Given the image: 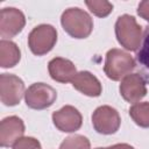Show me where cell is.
<instances>
[{
  "label": "cell",
  "instance_id": "17",
  "mask_svg": "<svg viewBox=\"0 0 149 149\" xmlns=\"http://www.w3.org/2000/svg\"><path fill=\"white\" fill-rule=\"evenodd\" d=\"M136 58L141 65L149 70V26L144 30V35L142 37V42L140 45V50L137 51Z\"/></svg>",
  "mask_w": 149,
  "mask_h": 149
},
{
  "label": "cell",
  "instance_id": "5",
  "mask_svg": "<svg viewBox=\"0 0 149 149\" xmlns=\"http://www.w3.org/2000/svg\"><path fill=\"white\" fill-rule=\"evenodd\" d=\"M56 98V90L44 83L33 84L24 93L26 104L33 109H44L47 107H50L55 102Z\"/></svg>",
  "mask_w": 149,
  "mask_h": 149
},
{
  "label": "cell",
  "instance_id": "9",
  "mask_svg": "<svg viewBox=\"0 0 149 149\" xmlns=\"http://www.w3.org/2000/svg\"><path fill=\"white\" fill-rule=\"evenodd\" d=\"M120 93L126 101L136 104L147 94L146 81L139 73H129L120 84Z\"/></svg>",
  "mask_w": 149,
  "mask_h": 149
},
{
  "label": "cell",
  "instance_id": "14",
  "mask_svg": "<svg viewBox=\"0 0 149 149\" xmlns=\"http://www.w3.org/2000/svg\"><path fill=\"white\" fill-rule=\"evenodd\" d=\"M21 58L19 47L12 41H0V65L1 68H13Z\"/></svg>",
  "mask_w": 149,
  "mask_h": 149
},
{
  "label": "cell",
  "instance_id": "13",
  "mask_svg": "<svg viewBox=\"0 0 149 149\" xmlns=\"http://www.w3.org/2000/svg\"><path fill=\"white\" fill-rule=\"evenodd\" d=\"M72 85L76 90L81 92L88 97H99L101 93V84L100 81L88 71L77 72L74 78L72 79Z\"/></svg>",
  "mask_w": 149,
  "mask_h": 149
},
{
  "label": "cell",
  "instance_id": "16",
  "mask_svg": "<svg viewBox=\"0 0 149 149\" xmlns=\"http://www.w3.org/2000/svg\"><path fill=\"white\" fill-rule=\"evenodd\" d=\"M61 149H90V141L83 135H72L62 142Z\"/></svg>",
  "mask_w": 149,
  "mask_h": 149
},
{
  "label": "cell",
  "instance_id": "1",
  "mask_svg": "<svg viewBox=\"0 0 149 149\" xmlns=\"http://www.w3.org/2000/svg\"><path fill=\"white\" fill-rule=\"evenodd\" d=\"M61 23L63 29L74 38H86L93 29L91 16L78 7L66 9L62 14Z\"/></svg>",
  "mask_w": 149,
  "mask_h": 149
},
{
  "label": "cell",
  "instance_id": "15",
  "mask_svg": "<svg viewBox=\"0 0 149 149\" xmlns=\"http://www.w3.org/2000/svg\"><path fill=\"white\" fill-rule=\"evenodd\" d=\"M129 115L134 122L143 128L149 127V102H136L129 108Z\"/></svg>",
  "mask_w": 149,
  "mask_h": 149
},
{
  "label": "cell",
  "instance_id": "20",
  "mask_svg": "<svg viewBox=\"0 0 149 149\" xmlns=\"http://www.w3.org/2000/svg\"><path fill=\"white\" fill-rule=\"evenodd\" d=\"M137 13L142 19H144L146 21L149 22V0H144V1L140 2Z\"/></svg>",
  "mask_w": 149,
  "mask_h": 149
},
{
  "label": "cell",
  "instance_id": "7",
  "mask_svg": "<svg viewBox=\"0 0 149 149\" xmlns=\"http://www.w3.org/2000/svg\"><path fill=\"white\" fill-rule=\"evenodd\" d=\"M24 93V84L17 76L9 73L0 76V99L6 106L17 105Z\"/></svg>",
  "mask_w": 149,
  "mask_h": 149
},
{
  "label": "cell",
  "instance_id": "21",
  "mask_svg": "<svg viewBox=\"0 0 149 149\" xmlns=\"http://www.w3.org/2000/svg\"><path fill=\"white\" fill-rule=\"evenodd\" d=\"M106 149H134V148L129 144H126V143H119V144H114L112 147H108Z\"/></svg>",
  "mask_w": 149,
  "mask_h": 149
},
{
  "label": "cell",
  "instance_id": "22",
  "mask_svg": "<svg viewBox=\"0 0 149 149\" xmlns=\"http://www.w3.org/2000/svg\"><path fill=\"white\" fill-rule=\"evenodd\" d=\"M97 149H106V148H97Z\"/></svg>",
  "mask_w": 149,
  "mask_h": 149
},
{
  "label": "cell",
  "instance_id": "4",
  "mask_svg": "<svg viewBox=\"0 0 149 149\" xmlns=\"http://www.w3.org/2000/svg\"><path fill=\"white\" fill-rule=\"evenodd\" d=\"M57 42V31L50 24L35 27L28 36V45L34 55L42 56L48 54Z\"/></svg>",
  "mask_w": 149,
  "mask_h": 149
},
{
  "label": "cell",
  "instance_id": "6",
  "mask_svg": "<svg viewBox=\"0 0 149 149\" xmlns=\"http://www.w3.org/2000/svg\"><path fill=\"white\" fill-rule=\"evenodd\" d=\"M92 123L98 133L109 135L119 129L121 119L115 108L111 106H100L92 114Z\"/></svg>",
  "mask_w": 149,
  "mask_h": 149
},
{
  "label": "cell",
  "instance_id": "10",
  "mask_svg": "<svg viewBox=\"0 0 149 149\" xmlns=\"http://www.w3.org/2000/svg\"><path fill=\"white\" fill-rule=\"evenodd\" d=\"M52 121L61 132L71 133L80 128L83 118L77 108L68 105L52 114Z\"/></svg>",
  "mask_w": 149,
  "mask_h": 149
},
{
  "label": "cell",
  "instance_id": "19",
  "mask_svg": "<svg viewBox=\"0 0 149 149\" xmlns=\"http://www.w3.org/2000/svg\"><path fill=\"white\" fill-rule=\"evenodd\" d=\"M13 149H41V144L36 139L28 136V137H21L20 140H17L14 143Z\"/></svg>",
  "mask_w": 149,
  "mask_h": 149
},
{
  "label": "cell",
  "instance_id": "11",
  "mask_svg": "<svg viewBox=\"0 0 149 149\" xmlns=\"http://www.w3.org/2000/svg\"><path fill=\"white\" fill-rule=\"evenodd\" d=\"M24 133L23 121L17 116L5 118L0 123V144L1 147L14 146Z\"/></svg>",
  "mask_w": 149,
  "mask_h": 149
},
{
  "label": "cell",
  "instance_id": "12",
  "mask_svg": "<svg viewBox=\"0 0 149 149\" xmlns=\"http://www.w3.org/2000/svg\"><path fill=\"white\" fill-rule=\"evenodd\" d=\"M48 70H49L50 77L54 80L59 83L72 81V79L77 74L74 64L71 61L62 57L52 58L48 64Z\"/></svg>",
  "mask_w": 149,
  "mask_h": 149
},
{
  "label": "cell",
  "instance_id": "2",
  "mask_svg": "<svg viewBox=\"0 0 149 149\" xmlns=\"http://www.w3.org/2000/svg\"><path fill=\"white\" fill-rule=\"evenodd\" d=\"M115 35L119 43L127 50L136 51L142 42V29L134 16L121 15L115 22Z\"/></svg>",
  "mask_w": 149,
  "mask_h": 149
},
{
  "label": "cell",
  "instance_id": "8",
  "mask_svg": "<svg viewBox=\"0 0 149 149\" xmlns=\"http://www.w3.org/2000/svg\"><path fill=\"white\" fill-rule=\"evenodd\" d=\"M26 19L20 9L7 7L0 12V35L3 38L14 37L24 27Z\"/></svg>",
  "mask_w": 149,
  "mask_h": 149
},
{
  "label": "cell",
  "instance_id": "18",
  "mask_svg": "<svg viewBox=\"0 0 149 149\" xmlns=\"http://www.w3.org/2000/svg\"><path fill=\"white\" fill-rule=\"evenodd\" d=\"M85 3L88 7V9L94 15H97L99 17H105L113 10V5L108 1H105V0H102V1H97V0L86 1Z\"/></svg>",
  "mask_w": 149,
  "mask_h": 149
},
{
  "label": "cell",
  "instance_id": "3",
  "mask_svg": "<svg viewBox=\"0 0 149 149\" xmlns=\"http://www.w3.org/2000/svg\"><path fill=\"white\" fill-rule=\"evenodd\" d=\"M135 68L134 58L126 51L120 49H111L106 54L104 71L112 80H120L125 78Z\"/></svg>",
  "mask_w": 149,
  "mask_h": 149
}]
</instances>
